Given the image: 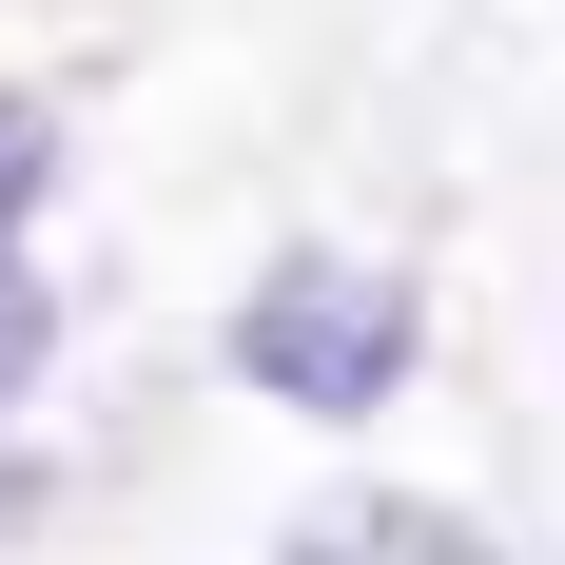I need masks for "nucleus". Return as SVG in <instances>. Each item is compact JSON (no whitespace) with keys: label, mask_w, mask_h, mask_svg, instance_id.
Returning <instances> with one entry per match:
<instances>
[{"label":"nucleus","mask_w":565,"mask_h":565,"mask_svg":"<svg viewBox=\"0 0 565 565\" xmlns=\"http://www.w3.org/2000/svg\"><path fill=\"white\" fill-rule=\"evenodd\" d=\"M409 351H429V292L391 254H274V274L234 292V371L274 409H312V429H371L409 391Z\"/></svg>","instance_id":"nucleus-1"},{"label":"nucleus","mask_w":565,"mask_h":565,"mask_svg":"<svg viewBox=\"0 0 565 565\" xmlns=\"http://www.w3.org/2000/svg\"><path fill=\"white\" fill-rule=\"evenodd\" d=\"M292 565H488V526L429 508V488H351L332 526H292Z\"/></svg>","instance_id":"nucleus-2"},{"label":"nucleus","mask_w":565,"mask_h":565,"mask_svg":"<svg viewBox=\"0 0 565 565\" xmlns=\"http://www.w3.org/2000/svg\"><path fill=\"white\" fill-rule=\"evenodd\" d=\"M40 175H58V117H40V98H0V234H20V195H40Z\"/></svg>","instance_id":"nucleus-3"},{"label":"nucleus","mask_w":565,"mask_h":565,"mask_svg":"<svg viewBox=\"0 0 565 565\" xmlns=\"http://www.w3.org/2000/svg\"><path fill=\"white\" fill-rule=\"evenodd\" d=\"M20 371H40V274L0 254V409H20Z\"/></svg>","instance_id":"nucleus-4"}]
</instances>
